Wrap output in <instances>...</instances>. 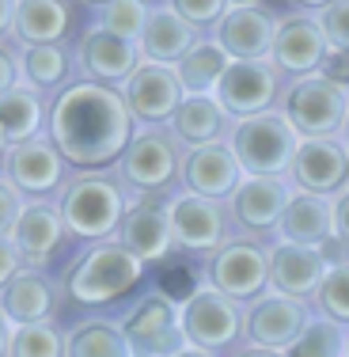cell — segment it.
<instances>
[{
    "instance_id": "obj_33",
    "label": "cell",
    "mask_w": 349,
    "mask_h": 357,
    "mask_svg": "<svg viewBox=\"0 0 349 357\" xmlns=\"http://www.w3.org/2000/svg\"><path fill=\"white\" fill-rule=\"evenodd\" d=\"M23 76L35 91H54L69 76V54L61 46H23Z\"/></svg>"
},
{
    "instance_id": "obj_13",
    "label": "cell",
    "mask_w": 349,
    "mask_h": 357,
    "mask_svg": "<svg viewBox=\"0 0 349 357\" xmlns=\"http://www.w3.org/2000/svg\"><path fill=\"white\" fill-rule=\"evenodd\" d=\"M243 178H247V172H243V164H240L232 144L217 141V144H205V149L186 152L183 183H186V190L198 194V198H209V202L235 198Z\"/></svg>"
},
{
    "instance_id": "obj_22",
    "label": "cell",
    "mask_w": 349,
    "mask_h": 357,
    "mask_svg": "<svg viewBox=\"0 0 349 357\" xmlns=\"http://www.w3.org/2000/svg\"><path fill=\"white\" fill-rule=\"evenodd\" d=\"M270 259H274V270H270V282H274L277 293L293 296V301H315L319 285L327 282V262H323L319 248H296V243H277L270 248Z\"/></svg>"
},
{
    "instance_id": "obj_46",
    "label": "cell",
    "mask_w": 349,
    "mask_h": 357,
    "mask_svg": "<svg viewBox=\"0 0 349 357\" xmlns=\"http://www.w3.org/2000/svg\"><path fill=\"white\" fill-rule=\"evenodd\" d=\"M346 357H349V342H346Z\"/></svg>"
},
{
    "instance_id": "obj_11",
    "label": "cell",
    "mask_w": 349,
    "mask_h": 357,
    "mask_svg": "<svg viewBox=\"0 0 349 357\" xmlns=\"http://www.w3.org/2000/svg\"><path fill=\"white\" fill-rule=\"evenodd\" d=\"M183 164L186 160L178 156L175 137H167L164 130H144L133 137L118 167H122V178L130 186L152 194V190H164L167 183H175V175H183Z\"/></svg>"
},
{
    "instance_id": "obj_36",
    "label": "cell",
    "mask_w": 349,
    "mask_h": 357,
    "mask_svg": "<svg viewBox=\"0 0 349 357\" xmlns=\"http://www.w3.org/2000/svg\"><path fill=\"white\" fill-rule=\"evenodd\" d=\"M315 308H319L323 319L349 323V266L330 270L327 274V282L319 285V293H315Z\"/></svg>"
},
{
    "instance_id": "obj_25",
    "label": "cell",
    "mask_w": 349,
    "mask_h": 357,
    "mask_svg": "<svg viewBox=\"0 0 349 357\" xmlns=\"http://www.w3.org/2000/svg\"><path fill=\"white\" fill-rule=\"evenodd\" d=\"M198 42H201L198 27H190L171 4H160V8H152L148 31H144V38H141V57L152 65H175L178 69Z\"/></svg>"
},
{
    "instance_id": "obj_17",
    "label": "cell",
    "mask_w": 349,
    "mask_h": 357,
    "mask_svg": "<svg viewBox=\"0 0 349 357\" xmlns=\"http://www.w3.org/2000/svg\"><path fill=\"white\" fill-rule=\"evenodd\" d=\"M224 209L220 202L198 198V194H183L178 202H171V228H175V243L183 251L194 255H217L224 248Z\"/></svg>"
},
{
    "instance_id": "obj_28",
    "label": "cell",
    "mask_w": 349,
    "mask_h": 357,
    "mask_svg": "<svg viewBox=\"0 0 349 357\" xmlns=\"http://www.w3.org/2000/svg\"><path fill=\"white\" fill-rule=\"evenodd\" d=\"M224 122H228V114L217 103V96H190L171 118V133H175V141L190 144V149H205V144L220 141Z\"/></svg>"
},
{
    "instance_id": "obj_35",
    "label": "cell",
    "mask_w": 349,
    "mask_h": 357,
    "mask_svg": "<svg viewBox=\"0 0 349 357\" xmlns=\"http://www.w3.org/2000/svg\"><path fill=\"white\" fill-rule=\"evenodd\" d=\"M148 20H152V8L141 4V0H114V4H99V27L107 35H118L125 42H137L144 38L148 31Z\"/></svg>"
},
{
    "instance_id": "obj_14",
    "label": "cell",
    "mask_w": 349,
    "mask_h": 357,
    "mask_svg": "<svg viewBox=\"0 0 349 357\" xmlns=\"http://www.w3.org/2000/svg\"><path fill=\"white\" fill-rule=\"evenodd\" d=\"M277 23L262 4H232L217 23V42L232 61H270L274 57Z\"/></svg>"
},
{
    "instance_id": "obj_37",
    "label": "cell",
    "mask_w": 349,
    "mask_h": 357,
    "mask_svg": "<svg viewBox=\"0 0 349 357\" xmlns=\"http://www.w3.org/2000/svg\"><path fill=\"white\" fill-rule=\"evenodd\" d=\"M319 27L327 35L330 50H346L349 54V0H334V4L319 8Z\"/></svg>"
},
{
    "instance_id": "obj_21",
    "label": "cell",
    "mask_w": 349,
    "mask_h": 357,
    "mask_svg": "<svg viewBox=\"0 0 349 357\" xmlns=\"http://www.w3.org/2000/svg\"><path fill=\"white\" fill-rule=\"evenodd\" d=\"M8 240H12L15 251L23 255V266L42 270L49 259H54V251L61 248V240H65L61 206H49V202H31V206L23 209L20 225H15V232L8 236Z\"/></svg>"
},
{
    "instance_id": "obj_26",
    "label": "cell",
    "mask_w": 349,
    "mask_h": 357,
    "mask_svg": "<svg viewBox=\"0 0 349 357\" xmlns=\"http://www.w3.org/2000/svg\"><path fill=\"white\" fill-rule=\"evenodd\" d=\"M281 243H296V248H323L330 236L338 232L334 225V202L315 198V194H293L285 217L277 225Z\"/></svg>"
},
{
    "instance_id": "obj_16",
    "label": "cell",
    "mask_w": 349,
    "mask_h": 357,
    "mask_svg": "<svg viewBox=\"0 0 349 357\" xmlns=\"http://www.w3.org/2000/svg\"><path fill=\"white\" fill-rule=\"evenodd\" d=\"M327 54H330V42L323 35L319 20H311V15H288V20L277 23L274 57H270V61H274L281 73H293L304 80V76L323 69Z\"/></svg>"
},
{
    "instance_id": "obj_40",
    "label": "cell",
    "mask_w": 349,
    "mask_h": 357,
    "mask_svg": "<svg viewBox=\"0 0 349 357\" xmlns=\"http://www.w3.org/2000/svg\"><path fill=\"white\" fill-rule=\"evenodd\" d=\"M0 69H4L0 88H4V96H8V91L20 88V76H23V57H15V50L8 46V42H4V54H0Z\"/></svg>"
},
{
    "instance_id": "obj_29",
    "label": "cell",
    "mask_w": 349,
    "mask_h": 357,
    "mask_svg": "<svg viewBox=\"0 0 349 357\" xmlns=\"http://www.w3.org/2000/svg\"><path fill=\"white\" fill-rule=\"evenodd\" d=\"M42 122H49L46 103L35 88L20 84L15 91H8L4 103H0V130H4V144L15 149V144H27L38 137Z\"/></svg>"
},
{
    "instance_id": "obj_1",
    "label": "cell",
    "mask_w": 349,
    "mask_h": 357,
    "mask_svg": "<svg viewBox=\"0 0 349 357\" xmlns=\"http://www.w3.org/2000/svg\"><path fill=\"white\" fill-rule=\"evenodd\" d=\"M133 110L118 88L95 80L69 84L49 107V141L72 167H107L133 144Z\"/></svg>"
},
{
    "instance_id": "obj_23",
    "label": "cell",
    "mask_w": 349,
    "mask_h": 357,
    "mask_svg": "<svg viewBox=\"0 0 349 357\" xmlns=\"http://www.w3.org/2000/svg\"><path fill=\"white\" fill-rule=\"evenodd\" d=\"M69 4L61 0H23V4H4V31L27 46H57L69 31Z\"/></svg>"
},
{
    "instance_id": "obj_20",
    "label": "cell",
    "mask_w": 349,
    "mask_h": 357,
    "mask_svg": "<svg viewBox=\"0 0 349 357\" xmlns=\"http://www.w3.org/2000/svg\"><path fill=\"white\" fill-rule=\"evenodd\" d=\"M293 178L304 194L327 198L349 178V149L338 137L330 141H304L293 160Z\"/></svg>"
},
{
    "instance_id": "obj_19",
    "label": "cell",
    "mask_w": 349,
    "mask_h": 357,
    "mask_svg": "<svg viewBox=\"0 0 349 357\" xmlns=\"http://www.w3.org/2000/svg\"><path fill=\"white\" fill-rule=\"evenodd\" d=\"M80 65L95 84H107V88H118V84H122L125 88L144 61H141L137 42H125L118 35H107L103 27H95L80 38Z\"/></svg>"
},
{
    "instance_id": "obj_39",
    "label": "cell",
    "mask_w": 349,
    "mask_h": 357,
    "mask_svg": "<svg viewBox=\"0 0 349 357\" xmlns=\"http://www.w3.org/2000/svg\"><path fill=\"white\" fill-rule=\"evenodd\" d=\"M319 76L346 91L349 88V54H346V50H330L327 61H323V69H319Z\"/></svg>"
},
{
    "instance_id": "obj_43",
    "label": "cell",
    "mask_w": 349,
    "mask_h": 357,
    "mask_svg": "<svg viewBox=\"0 0 349 357\" xmlns=\"http://www.w3.org/2000/svg\"><path fill=\"white\" fill-rule=\"evenodd\" d=\"M235 357H285V354H266V350H243V354H235Z\"/></svg>"
},
{
    "instance_id": "obj_7",
    "label": "cell",
    "mask_w": 349,
    "mask_h": 357,
    "mask_svg": "<svg viewBox=\"0 0 349 357\" xmlns=\"http://www.w3.org/2000/svg\"><path fill=\"white\" fill-rule=\"evenodd\" d=\"M243 312L232 296L217 293V289H198L190 301L183 304V335L186 346L194 350L217 354L224 346H232L243 335Z\"/></svg>"
},
{
    "instance_id": "obj_8",
    "label": "cell",
    "mask_w": 349,
    "mask_h": 357,
    "mask_svg": "<svg viewBox=\"0 0 349 357\" xmlns=\"http://www.w3.org/2000/svg\"><path fill=\"white\" fill-rule=\"evenodd\" d=\"M270 270H274V259L262 243L254 240H228L224 248L212 255L209 262V282L217 293L232 296L235 304L240 301H258V293L270 282Z\"/></svg>"
},
{
    "instance_id": "obj_44",
    "label": "cell",
    "mask_w": 349,
    "mask_h": 357,
    "mask_svg": "<svg viewBox=\"0 0 349 357\" xmlns=\"http://www.w3.org/2000/svg\"><path fill=\"white\" fill-rule=\"evenodd\" d=\"M175 357H212V354H205V350H194V346H186L183 354H175Z\"/></svg>"
},
{
    "instance_id": "obj_32",
    "label": "cell",
    "mask_w": 349,
    "mask_h": 357,
    "mask_svg": "<svg viewBox=\"0 0 349 357\" xmlns=\"http://www.w3.org/2000/svg\"><path fill=\"white\" fill-rule=\"evenodd\" d=\"M4 357H65V338L54 323L35 327L4 323Z\"/></svg>"
},
{
    "instance_id": "obj_9",
    "label": "cell",
    "mask_w": 349,
    "mask_h": 357,
    "mask_svg": "<svg viewBox=\"0 0 349 357\" xmlns=\"http://www.w3.org/2000/svg\"><path fill=\"white\" fill-rule=\"evenodd\" d=\"M308 304L293 301L285 293H266L251 304L243 319V338L254 346V350H266V354H285L296 338L308 331Z\"/></svg>"
},
{
    "instance_id": "obj_15",
    "label": "cell",
    "mask_w": 349,
    "mask_h": 357,
    "mask_svg": "<svg viewBox=\"0 0 349 357\" xmlns=\"http://www.w3.org/2000/svg\"><path fill=\"white\" fill-rule=\"evenodd\" d=\"M65 156L49 137H35L4 152V183L20 194H49L61 186Z\"/></svg>"
},
{
    "instance_id": "obj_5",
    "label": "cell",
    "mask_w": 349,
    "mask_h": 357,
    "mask_svg": "<svg viewBox=\"0 0 349 357\" xmlns=\"http://www.w3.org/2000/svg\"><path fill=\"white\" fill-rule=\"evenodd\" d=\"M285 122L300 133L304 141H330L334 133L346 130L349 118V96L334 88L323 76H304L285 91Z\"/></svg>"
},
{
    "instance_id": "obj_6",
    "label": "cell",
    "mask_w": 349,
    "mask_h": 357,
    "mask_svg": "<svg viewBox=\"0 0 349 357\" xmlns=\"http://www.w3.org/2000/svg\"><path fill=\"white\" fill-rule=\"evenodd\" d=\"M122 335L133 357H175L186 350L183 308H175L164 293H148L130 308Z\"/></svg>"
},
{
    "instance_id": "obj_27",
    "label": "cell",
    "mask_w": 349,
    "mask_h": 357,
    "mask_svg": "<svg viewBox=\"0 0 349 357\" xmlns=\"http://www.w3.org/2000/svg\"><path fill=\"white\" fill-rule=\"evenodd\" d=\"M49 312H54V282L42 270L23 266L12 282H4V323L35 327L49 323Z\"/></svg>"
},
{
    "instance_id": "obj_45",
    "label": "cell",
    "mask_w": 349,
    "mask_h": 357,
    "mask_svg": "<svg viewBox=\"0 0 349 357\" xmlns=\"http://www.w3.org/2000/svg\"><path fill=\"white\" fill-rule=\"evenodd\" d=\"M342 137H346V144H349V118H346V130H342Z\"/></svg>"
},
{
    "instance_id": "obj_30",
    "label": "cell",
    "mask_w": 349,
    "mask_h": 357,
    "mask_svg": "<svg viewBox=\"0 0 349 357\" xmlns=\"http://www.w3.org/2000/svg\"><path fill=\"white\" fill-rule=\"evenodd\" d=\"M228 69H232V57L212 38V42H198L186 54V61L178 65V80H183L186 96H217V88H220Z\"/></svg>"
},
{
    "instance_id": "obj_3",
    "label": "cell",
    "mask_w": 349,
    "mask_h": 357,
    "mask_svg": "<svg viewBox=\"0 0 349 357\" xmlns=\"http://www.w3.org/2000/svg\"><path fill=\"white\" fill-rule=\"evenodd\" d=\"M125 198L122 186L110 183V178L99 175H80L72 178L69 186L61 190V217L65 228L80 240H95L103 243L107 236H114L125 220Z\"/></svg>"
},
{
    "instance_id": "obj_18",
    "label": "cell",
    "mask_w": 349,
    "mask_h": 357,
    "mask_svg": "<svg viewBox=\"0 0 349 357\" xmlns=\"http://www.w3.org/2000/svg\"><path fill=\"white\" fill-rule=\"evenodd\" d=\"M118 243L141 262H160L171 255L175 228H171V206H160L156 198H141L130 206L122 228H118Z\"/></svg>"
},
{
    "instance_id": "obj_31",
    "label": "cell",
    "mask_w": 349,
    "mask_h": 357,
    "mask_svg": "<svg viewBox=\"0 0 349 357\" xmlns=\"http://www.w3.org/2000/svg\"><path fill=\"white\" fill-rule=\"evenodd\" d=\"M65 357H133V354L122 327H114L107 319H88L80 327H72V335L65 338Z\"/></svg>"
},
{
    "instance_id": "obj_41",
    "label": "cell",
    "mask_w": 349,
    "mask_h": 357,
    "mask_svg": "<svg viewBox=\"0 0 349 357\" xmlns=\"http://www.w3.org/2000/svg\"><path fill=\"white\" fill-rule=\"evenodd\" d=\"M319 255H323V262H327V270H342V266H349V240H342V236L334 232L319 248Z\"/></svg>"
},
{
    "instance_id": "obj_34",
    "label": "cell",
    "mask_w": 349,
    "mask_h": 357,
    "mask_svg": "<svg viewBox=\"0 0 349 357\" xmlns=\"http://www.w3.org/2000/svg\"><path fill=\"white\" fill-rule=\"evenodd\" d=\"M346 342H349V335L342 331V323L319 316V319H311L308 331L285 350V357H346Z\"/></svg>"
},
{
    "instance_id": "obj_38",
    "label": "cell",
    "mask_w": 349,
    "mask_h": 357,
    "mask_svg": "<svg viewBox=\"0 0 349 357\" xmlns=\"http://www.w3.org/2000/svg\"><path fill=\"white\" fill-rule=\"evenodd\" d=\"M175 12L183 15L190 27H209V23H220L228 15L232 4H220V0H175Z\"/></svg>"
},
{
    "instance_id": "obj_24",
    "label": "cell",
    "mask_w": 349,
    "mask_h": 357,
    "mask_svg": "<svg viewBox=\"0 0 349 357\" xmlns=\"http://www.w3.org/2000/svg\"><path fill=\"white\" fill-rule=\"evenodd\" d=\"M288 202H293V194H288L285 178L247 175L240 183V190H235V198H232V209H235V220H240L243 228H251V232H266V228L281 225Z\"/></svg>"
},
{
    "instance_id": "obj_42",
    "label": "cell",
    "mask_w": 349,
    "mask_h": 357,
    "mask_svg": "<svg viewBox=\"0 0 349 357\" xmlns=\"http://www.w3.org/2000/svg\"><path fill=\"white\" fill-rule=\"evenodd\" d=\"M334 225H338V236L349 240V194H342V198L334 202Z\"/></svg>"
},
{
    "instance_id": "obj_2",
    "label": "cell",
    "mask_w": 349,
    "mask_h": 357,
    "mask_svg": "<svg viewBox=\"0 0 349 357\" xmlns=\"http://www.w3.org/2000/svg\"><path fill=\"white\" fill-rule=\"evenodd\" d=\"M141 274L144 262L137 255H130L118 240H103L84 251V259H76V266L65 278V289L76 304H110L114 296L130 293L141 282Z\"/></svg>"
},
{
    "instance_id": "obj_12",
    "label": "cell",
    "mask_w": 349,
    "mask_h": 357,
    "mask_svg": "<svg viewBox=\"0 0 349 357\" xmlns=\"http://www.w3.org/2000/svg\"><path fill=\"white\" fill-rule=\"evenodd\" d=\"M125 103H130L133 118H141V122L156 126V122H171L178 114V107L186 103V88L183 80H178V69L175 65H152L144 61L137 73H133V80L122 88Z\"/></svg>"
},
{
    "instance_id": "obj_4",
    "label": "cell",
    "mask_w": 349,
    "mask_h": 357,
    "mask_svg": "<svg viewBox=\"0 0 349 357\" xmlns=\"http://www.w3.org/2000/svg\"><path fill=\"white\" fill-rule=\"evenodd\" d=\"M304 137L285 122V114H258L235 122L232 133V149L240 156L247 175H262V178H281L285 172H293V160L300 152Z\"/></svg>"
},
{
    "instance_id": "obj_10",
    "label": "cell",
    "mask_w": 349,
    "mask_h": 357,
    "mask_svg": "<svg viewBox=\"0 0 349 357\" xmlns=\"http://www.w3.org/2000/svg\"><path fill=\"white\" fill-rule=\"evenodd\" d=\"M281 69L274 61H232L217 88V103L224 107L228 118L247 122V118L270 114V103L277 99Z\"/></svg>"
}]
</instances>
